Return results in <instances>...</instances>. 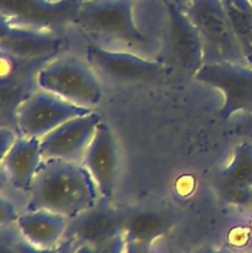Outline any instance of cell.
Here are the masks:
<instances>
[{"instance_id": "6da1fadb", "label": "cell", "mask_w": 252, "mask_h": 253, "mask_svg": "<svg viewBox=\"0 0 252 253\" xmlns=\"http://www.w3.org/2000/svg\"><path fill=\"white\" fill-rule=\"evenodd\" d=\"M100 199L95 182L82 163L43 160L25 210H47L73 220Z\"/></svg>"}, {"instance_id": "7a4b0ae2", "label": "cell", "mask_w": 252, "mask_h": 253, "mask_svg": "<svg viewBox=\"0 0 252 253\" xmlns=\"http://www.w3.org/2000/svg\"><path fill=\"white\" fill-rule=\"evenodd\" d=\"M136 0H82L72 24L89 43L150 57L152 41L136 25Z\"/></svg>"}, {"instance_id": "3957f363", "label": "cell", "mask_w": 252, "mask_h": 253, "mask_svg": "<svg viewBox=\"0 0 252 253\" xmlns=\"http://www.w3.org/2000/svg\"><path fill=\"white\" fill-rule=\"evenodd\" d=\"M37 85L78 106L93 110L101 101L100 78L90 64L76 56L54 57L37 73Z\"/></svg>"}, {"instance_id": "277c9868", "label": "cell", "mask_w": 252, "mask_h": 253, "mask_svg": "<svg viewBox=\"0 0 252 253\" xmlns=\"http://www.w3.org/2000/svg\"><path fill=\"white\" fill-rule=\"evenodd\" d=\"M180 2L199 32L205 63L247 64L221 0H180Z\"/></svg>"}, {"instance_id": "5b68a950", "label": "cell", "mask_w": 252, "mask_h": 253, "mask_svg": "<svg viewBox=\"0 0 252 253\" xmlns=\"http://www.w3.org/2000/svg\"><path fill=\"white\" fill-rule=\"evenodd\" d=\"M85 59L99 78L114 84L151 83L163 78L170 69L156 58L94 43L86 46Z\"/></svg>"}, {"instance_id": "8992f818", "label": "cell", "mask_w": 252, "mask_h": 253, "mask_svg": "<svg viewBox=\"0 0 252 253\" xmlns=\"http://www.w3.org/2000/svg\"><path fill=\"white\" fill-rule=\"evenodd\" d=\"M167 29L161 61L169 68L194 77L205 63L204 48L197 27L185 12L180 0H165Z\"/></svg>"}, {"instance_id": "52a82bcc", "label": "cell", "mask_w": 252, "mask_h": 253, "mask_svg": "<svg viewBox=\"0 0 252 253\" xmlns=\"http://www.w3.org/2000/svg\"><path fill=\"white\" fill-rule=\"evenodd\" d=\"M199 83L221 91L224 103L219 115L229 120L252 114V66L237 63H204L194 74Z\"/></svg>"}, {"instance_id": "ba28073f", "label": "cell", "mask_w": 252, "mask_h": 253, "mask_svg": "<svg viewBox=\"0 0 252 253\" xmlns=\"http://www.w3.org/2000/svg\"><path fill=\"white\" fill-rule=\"evenodd\" d=\"M90 111L93 110L69 103L39 88L17 109L15 131L27 137L42 138L66 121Z\"/></svg>"}, {"instance_id": "9c48e42d", "label": "cell", "mask_w": 252, "mask_h": 253, "mask_svg": "<svg viewBox=\"0 0 252 253\" xmlns=\"http://www.w3.org/2000/svg\"><path fill=\"white\" fill-rule=\"evenodd\" d=\"M78 0H0V19L12 25L59 32L72 24Z\"/></svg>"}, {"instance_id": "30bf717a", "label": "cell", "mask_w": 252, "mask_h": 253, "mask_svg": "<svg viewBox=\"0 0 252 253\" xmlns=\"http://www.w3.org/2000/svg\"><path fill=\"white\" fill-rule=\"evenodd\" d=\"M100 114L90 111L66 121L41 138L43 160H62L82 163L96 127L101 123Z\"/></svg>"}, {"instance_id": "8fae6325", "label": "cell", "mask_w": 252, "mask_h": 253, "mask_svg": "<svg viewBox=\"0 0 252 253\" xmlns=\"http://www.w3.org/2000/svg\"><path fill=\"white\" fill-rule=\"evenodd\" d=\"M64 46L59 32L17 26L0 19V52L26 61L49 62L62 53Z\"/></svg>"}, {"instance_id": "7c38bea8", "label": "cell", "mask_w": 252, "mask_h": 253, "mask_svg": "<svg viewBox=\"0 0 252 253\" xmlns=\"http://www.w3.org/2000/svg\"><path fill=\"white\" fill-rule=\"evenodd\" d=\"M82 165L95 182L101 199L110 200L115 192L119 170L118 145L110 126L101 121L88 146Z\"/></svg>"}, {"instance_id": "4fadbf2b", "label": "cell", "mask_w": 252, "mask_h": 253, "mask_svg": "<svg viewBox=\"0 0 252 253\" xmlns=\"http://www.w3.org/2000/svg\"><path fill=\"white\" fill-rule=\"evenodd\" d=\"M109 200L100 199L91 209L69 220L68 232L81 244L98 247L116 239L123 231L126 216L108 205Z\"/></svg>"}, {"instance_id": "5bb4252c", "label": "cell", "mask_w": 252, "mask_h": 253, "mask_svg": "<svg viewBox=\"0 0 252 253\" xmlns=\"http://www.w3.org/2000/svg\"><path fill=\"white\" fill-rule=\"evenodd\" d=\"M42 162L41 138L17 135L1 155V172L14 189L29 193Z\"/></svg>"}, {"instance_id": "9a60e30c", "label": "cell", "mask_w": 252, "mask_h": 253, "mask_svg": "<svg viewBox=\"0 0 252 253\" xmlns=\"http://www.w3.org/2000/svg\"><path fill=\"white\" fill-rule=\"evenodd\" d=\"M216 187L226 202L249 209L252 204V142L237 143L230 162L217 173Z\"/></svg>"}, {"instance_id": "2e32d148", "label": "cell", "mask_w": 252, "mask_h": 253, "mask_svg": "<svg viewBox=\"0 0 252 253\" xmlns=\"http://www.w3.org/2000/svg\"><path fill=\"white\" fill-rule=\"evenodd\" d=\"M16 226L26 244L49 250L58 247L68 234L69 219L47 210H25L17 217Z\"/></svg>"}, {"instance_id": "e0dca14e", "label": "cell", "mask_w": 252, "mask_h": 253, "mask_svg": "<svg viewBox=\"0 0 252 253\" xmlns=\"http://www.w3.org/2000/svg\"><path fill=\"white\" fill-rule=\"evenodd\" d=\"M227 21L246 63L252 66V4L250 0H221Z\"/></svg>"}, {"instance_id": "ac0fdd59", "label": "cell", "mask_w": 252, "mask_h": 253, "mask_svg": "<svg viewBox=\"0 0 252 253\" xmlns=\"http://www.w3.org/2000/svg\"><path fill=\"white\" fill-rule=\"evenodd\" d=\"M170 219L165 212L155 210H143L126 216L124 234L131 241L143 242L153 240L168 231Z\"/></svg>"}, {"instance_id": "d6986e66", "label": "cell", "mask_w": 252, "mask_h": 253, "mask_svg": "<svg viewBox=\"0 0 252 253\" xmlns=\"http://www.w3.org/2000/svg\"><path fill=\"white\" fill-rule=\"evenodd\" d=\"M71 245H72V241H69V244L59 245V246L56 247V249L42 250V249H36V247L31 246V245L26 244V242L24 241V244H20L16 249H17V253H72Z\"/></svg>"}, {"instance_id": "ffe728a7", "label": "cell", "mask_w": 252, "mask_h": 253, "mask_svg": "<svg viewBox=\"0 0 252 253\" xmlns=\"http://www.w3.org/2000/svg\"><path fill=\"white\" fill-rule=\"evenodd\" d=\"M236 132L244 140L252 142V114L240 116L239 121L236 124Z\"/></svg>"}, {"instance_id": "44dd1931", "label": "cell", "mask_w": 252, "mask_h": 253, "mask_svg": "<svg viewBox=\"0 0 252 253\" xmlns=\"http://www.w3.org/2000/svg\"><path fill=\"white\" fill-rule=\"evenodd\" d=\"M19 215L15 211V208L9 200L5 199V197H1V224L5 225V222L10 224V222L17 221Z\"/></svg>"}, {"instance_id": "7402d4cb", "label": "cell", "mask_w": 252, "mask_h": 253, "mask_svg": "<svg viewBox=\"0 0 252 253\" xmlns=\"http://www.w3.org/2000/svg\"><path fill=\"white\" fill-rule=\"evenodd\" d=\"M98 247H94L91 245H86V244H81V246L77 247L76 251L73 253H98L96 251Z\"/></svg>"}, {"instance_id": "603a6c76", "label": "cell", "mask_w": 252, "mask_h": 253, "mask_svg": "<svg viewBox=\"0 0 252 253\" xmlns=\"http://www.w3.org/2000/svg\"><path fill=\"white\" fill-rule=\"evenodd\" d=\"M250 1H251V4H252V0H250Z\"/></svg>"}, {"instance_id": "cb8c5ba5", "label": "cell", "mask_w": 252, "mask_h": 253, "mask_svg": "<svg viewBox=\"0 0 252 253\" xmlns=\"http://www.w3.org/2000/svg\"><path fill=\"white\" fill-rule=\"evenodd\" d=\"M78 1H82V0H78Z\"/></svg>"}, {"instance_id": "d4e9b609", "label": "cell", "mask_w": 252, "mask_h": 253, "mask_svg": "<svg viewBox=\"0 0 252 253\" xmlns=\"http://www.w3.org/2000/svg\"><path fill=\"white\" fill-rule=\"evenodd\" d=\"M209 253H214V252H209Z\"/></svg>"}]
</instances>
